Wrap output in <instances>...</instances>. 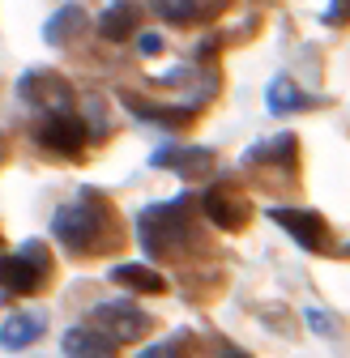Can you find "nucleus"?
Segmentation results:
<instances>
[{
  "label": "nucleus",
  "instance_id": "11",
  "mask_svg": "<svg viewBox=\"0 0 350 358\" xmlns=\"http://www.w3.org/2000/svg\"><path fill=\"white\" fill-rule=\"evenodd\" d=\"M43 329H48V316L43 311H13V316L0 324V345L5 350H26L43 337Z\"/></svg>",
  "mask_w": 350,
  "mask_h": 358
},
{
  "label": "nucleus",
  "instance_id": "16",
  "mask_svg": "<svg viewBox=\"0 0 350 358\" xmlns=\"http://www.w3.org/2000/svg\"><path fill=\"white\" fill-rule=\"evenodd\" d=\"M124 107L133 115H141V120H154V124H188L192 120V107H146L133 94H124Z\"/></svg>",
  "mask_w": 350,
  "mask_h": 358
},
{
  "label": "nucleus",
  "instance_id": "17",
  "mask_svg": "<svg viewBox=\"0 0 350 358\" xmlns=\"http://www.w3.org/2000/svg\"><path fill=\"white\" fill-rule=\"evenodd\" d=\"M218 13V5H158V17L162 22H175V26H184V22H205V17H214Z\"/></svg>",
  "mask_w": 350,
  "mask_h": 358
},
{
  "label": "nucleus",
  "instance_id": "19",
  "mask_svg": "<svg viewBox=\"0 0 350 358\" xmlns=\"http://www.w3.org/2000/svg\"><path fill=\"white\" fill-rule=\"evenodd\" d=\"M308 324H312V329H321V333H325V337H329V333H333V320H329V316H325V311H316V307H308Z\"/></svg>",
  "mask_w": 350,
  "mask_h": 358
},
{
  "label": "nucleus",
  "instance_id": "2",
  "mask_svg": "<svg viewBox=\"0 0 350 358\" xmlns=\"http://www.w3.org/2000/svg\"><path fill=\"white\" fill-rule=\"evenodd\" d=\"M52 273V256H48V243H22V252L13 256H0V290L9 294H34Z\"/></svg>",
  "mask_w": 350,
  "mask_h": 358
},
{
  "label": "nucleus",
  "instance_id": "21",
  "mask_svg": "<svg viewBox=\"0 0 350 358\" xmlns=\"http://www.w3.org/2000/svg\"><path fill=\"white\" fill-rule=\"evenodd\" d=\"M350 17V5H329L325 9V22H346Z\"/></svg>",
  "mask_w": 350,
  "mask_h": 358
},
{
  "label": "nucleus",
  "instance_id": "20",
  "mask_svg": "<svg viewBox=\"0 0 350 358\" xmlns=\"http://www.w3.org/2000/svg\"><path fill=\"white\" fill-rule=\"evenodd\" d=\"M141 52H146V56H158V52H162V38H158V34H141Z\"/></svg>",
  "mask_w": 350,
  "mask_h": 358
},
{
  "label": "nucleus",
  "instance_id": "22",
  "mask_svg": "<svg viewBox=\"0 0 350 358\" xmlns=\"http://www.w3.org/2000/svg\"><path fill=\"white\" fill-rule=\"evenodd\" d=\"M218 358H252V354H248V350H239V345H227V350L218 354Z\"/></svg>",
  "mask_w": 350,
  "mask_h": 358
},
{
  "label": "nucleus",
  "instance_id": "4",
  "mask_svg": "<svg viewBox=\"0 0 350 358\" xmlns=\"http://www.w3.org/2000/svg\"><path fill=\"white\" fill-rule=\"evenodd\" d=\"M18 94L30 107L48 111V115H69V107H73V85L60 73H52V69H30V73H22Z\"/></svg>",
  "mask_w": 350,
  "mask_h": 358
},
{
  "label": "nucleus",
  "instance_id": "1",
  "mask_svg": "<svg viewBox=\"0 0 350 358\" xmlns=\"http://www.w3.org/2000/svg\"><path fill=\"white\" fill-rule=\"evenodd\" d=\"M107 227H111V209H107L103 192H94V188H85L77 201H69V205L56 209V217H52V235H56L60 248H69L73 256L99 252Z\"/></svg>",
  "mask_w": 350,
  "mask_h": 358
},
{
  "label": "nucleus",
  "instance_id": "5",
  "mask_svg": "<svg viewBox=\"0 0 350 358\" xmlns=\"http://www.w3.org/2000/svg\"><path fill=\"white\" fill-rule=\"evenodd\" d=\"M90 320H94V329H99V333H107L115 345H120V341H137V337H146V333L154 329V320L146 316L137 303H128V299L99 303V307L90 311Z\"/></svg>",
  "mask_w": 350,
  "mask_h": 358
},
{
  "label": "nucleus",
  "instance_id": "3",
  "mask_svg": "<svg viewBox=\"0 0 350 358\" xmlns=\"http://www.w3.org/2000/svg\"><path fill=\"white\" fill-rule=\"evenodd\" d=\"M137 235H141V248L150 256H162L171 252L180 239H188V222H184V201L175 205H150L137 222Z\"/></svg>",
  "mask_w": 350,
  "mask_h": 358
},
{
  "label": "nucleus",
  "instance_id": "7",
  "mask_svg": "<svg viewBox=\"0 0 350 358\" xmlns=\"http://www.w3.org/2000/svg\"><path fill=\"white\" fill-rule=\"evenodd\" d=\"M201 209H205V217L214 222L218 231H244V227H248V217H252L248 196H239V192L227 188V184L209 188V192L201 196Z\"/></svg>",
  "mask_w": 350,
  "mask_h": 358
},
{
  "label": "nucleus",
  "instance_id": "14",
  "mask_svg": "<svg viewBox=\"0 0 350 358\" xmlns=\"http://www.w3.org/2000/svg\"><path fill=\"white\" fill-rule=\"evenodd\" d=\"M99 34L111 38V43H124L137 34V9L133 5H107L99 13Z\"/></svg>",
  "mask_w": 350,
  "mask_h": 358
},
{
  "label": "nucleus",
  "instance_id": "6",
  "mask_svg": "<svg viewBox=\"0 0 350 358\" xmlns=\"http://www.w3.org/2000/svg\"><path fill=\"white\" fill-rule=\"evenodd\" d=\"M270 222L282 227L299 248L308 252H329V222L312 209H290V205H274L270 209Z\"/></svg>",
  "mask_w": 350,
  "mask_h": 358
},
{
  "label": "nucleus",
  "instance_id": "9",
  "mask_svg": "<svg viewBox=\"0 0 350 358\" xmlns=\"http://www.w3.org/2000/svg\"><path fill=\"white\" fill-rule=\"evenodd\" d=\"M60 350H64L69 358H115V354H120V345H115L107 333H99L94 324L69 329V333L60 337Z\"/></svg>",
  "mask_w": 350,
  "mask_h": 358
},
{
  "label": "nucleus",
  "instance_id": "15",
  "mask_svg": "<svg viewBox=\"0 0 350 358\" xmlns=\"http://www.w3.org/2000/svg\"><path fill=\"white\" fill-rule=\"evenodd\" d=\"M81 22H85L81 5H64V9H56V13L48 17V30H43V38H48L52 48H60V43H69V38L81 30Z\"/></svg>",
  "mask_w": 350,
  "mask_h": 358
},
{
  "label": "nucleus",
  "instance_id": "12",
  "mask_svg": "<svg viewBox=\"0 0 350 358\" xmlns=\"http://www.w3.org/2000/svg\"><path fill=\"white\" fill-rule=\"evenodd\" d=\"M312 99L303 94V90L290 81V77H274L270 81V90H265V107L274 111V115H295V111H303Z\"/></svg>",
  "mask_w": 350,
  "mask_h": 358
},
{
  "label": "nucleus",
  "instance_id": "18",
  "mask_svg": "<svg viewBox=\"0 0 350 358\" xmlns=\"http://www.w3.org/2000/svg\"><path fill=\"white\" fill-rule=\"evenodd\" d=\"M137 358H184V354H180V341H158V345L141 350Z\"/></svg>",
  "mask_w": 350,
  "mask_h": 358
},
{
  "label": "nucleus",
  "instance_id": "13",
  "mask_svg": "<svg viewBox=\"0 0 350 358\" xmlns=\"http://www.w3.org/2000/svg\"><path fill=\"white\" fill-rule=\"evenodd\" d=\"M111 282L115 286H128V290H141V294H162L167 290V278L154 273L150 264H115L111 268Z\"/></svg>",
  "mask_w": 350,
  "mask_h": 358
},
{
  "label": "nucleus",
  "instance_id": "10",
  "mask_svg": "<svg viewBox=\"0 0 350 358\" xmlns=\"http://www.w3.org/2000/svg\"><path fill=\"white\" fill-rule=\"evenodd\" d=\"M154 166H167L175 175H184V179H197L214 166V154L201 150V145H171V150H158L154 154Z\"/></svg>",
  "mask_w": 350,
  "mask_h": 358
},
{
  "label": "nucleus",
  "instance_id": "8",
  "mask_svg": "<svg viewBox=\"0 0 350 358\" xmlns=\"http://www.w3.org/2000/svg\"><path fill=\"white\" fill-rule=\"evenodd\" d=\"M85 137H90V128H85L77 115H48L38 128V145L52 150V154H81Z\"/></svg>",
  "mask_w": 350,
  "mask_h": 358
}]
</instances>
